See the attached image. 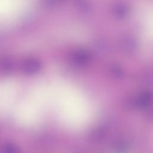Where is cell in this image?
<instances>
[{
	"mask_svg": "<svg viewBox=\"0 0 153 153\" xmlns=\"http://www.w3.org/2000/svg\"><path fill=\"white\" fill-rule=\"evenodd\" d=\"M16 148L15 146L12 144L11 143H7L5 145H4L3 149L4 152H8V153H12L16 152Z\"/></svg>",
	"mask_w": 153,
	"mask_h": 153,
	"instance_id": "obj_1",
	"label": "cell"
}]
</instances>
